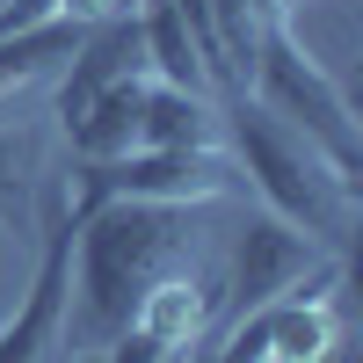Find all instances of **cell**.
Instances as JSON below:
<instances>
[{"label":"cell","mask_w":363,"mask_h":363,"mask_svg":"<svg viewBox=\"0 0 363 363\" xmlns=\"http://www.w3.org/2000/svg\"><path fill=\"white\" fill-rule=\"evenodd\" d=\"M66 306H73V225L58 218L22 313L0 327V363H51V349H66Z\"/></svg>","instance_id":"5"},{"label":"cell","mask_w":363,"mask_h":363,"mask_svg":"<svg viewBox=\"0 0 363 363\" xmlns=\"http://www.w3.org/2000/svg\"><path fill=\"white\" fill-rule=\"evenodd\" d=\"M66 15L95 29V22H116V15H138V0H66Z\"/></svg>","instance_id":"11"},{"label":"cell","mask_w":363,"mask_h":363,"mask_svg":"<svg viewBox=\"0 0 363 363\" xmlns=\"http://www.w3.org/2000/svg\"><path fill=\"white\" fill-rule=\"evenodd\" d=\"M29 160H37V153H29V138L0 124V196H8V189H22V182H29Z\"/></svg>","instance_id":"10"},{"label":"cell","mask_w":363,"mask_h":363,"mask_svg":"<svg viewBox=\"0 0 363 363\" xmlns=\"http://www.w3.org/2000/svg\"><path fill=\"white\" fill-rule=\"evenodd\" d=\"M247 102H262L277 124L306 131L320 153H327V167H335L342 182H356V167H363L356 109H349V95L335 87V73L306 51V37H298L291 22H262V37H255V73H247Z\"/></svg>","instance_id":"3"},{"label":"cell","mask_w":363,"mask_h":363,"mask_svg":"<svg viewBox=\"0 0 363 363\" xmlns=\"http://www.w3.org/2000/svg\"><path fill=\"white\" fill-rule=\"evenodd\" d=\"M233 182L240 174H233V160L218 153V145H138V153H124V160H80L73 182H66V225H80L87 211H102L116 196L189 211V203L225 196Z\"/></svg>","instance_id":"4"},{"label":"cell","mask_w":363,"mask_h":363,"mask_svg":"<svg viewBox=\"0 0 363 363\" xmlns=\"http://www.w3.org/2000/svg\"><path fill=\"white\" fill-rule=\"evenodd\" d=\"M138 109H145V73L102 87L80 116H66L73 160H124V153H138Z\"/></svg>","instance_id":"8"},{"label":"cell","mask_w":363,"mask_h":363,"mask_svg":"<svg viewBox=\"0 0 363 363\" xmlns=\"http://www.w3.org/2000/svg\"><path fill=\"white\" fill-rule=\"evenodd\" d=\"M291 8H298V0H284V15H291ZM284 15H277V22H284Z\"/></svg>","instance_id":"15"},{"label":"cell","mask_w":363,"mask_h":363,"mask_svg":"<svg viewBox=\"0 0 363 363\" xmlns=\"http://www.w3.org/2000/svg\"><path fill=\"white\" fill-rule=\"evenodd\" d=\"M182 363H203V342H196V349H189V356H182Z\"/></svg>","instance_id":"14"},{"label":"cell","mask_w":363,"mask_h":363,"mask_svg":"<svg viewBox=\"0 0 363 363\" xmlns=\"http://www.w3.org/2000/svg\"><path fill=\"white\" fill-rule=\"evenodd\" d=\"M313 269H320V247L262 211V218L240 225V247H233V306L255 313V306H269V298H284L291 284H306Z\"/></svg>","instance_id":"6"},{"label":"cell","mask_w":363,"mask_h":363,"mask_svg":"<svg viewBox=\"0 0 363 363\" xmlns=\"http://www.w3.org/2000/svg\"><path fill=\"white\" fill-rule=\"evenodd\" d=\"M0 8H8V0H0Z\"/></svg>","instance_id":"16"},{"label":"cell","mask_w":363,"mask_h":363,"mask_svg":"<svg viewBox=\"0 0 363 363\" xmlns=\"http://www.w3.org/2000/svg\"><path fill=\"white\" fill-rule=\"evenodd\" d=\"M182 255V211L174 203H131L116 196L102 211H87L73 225V306L66 327L80 335V349H102L131 327L138 298L153 291V277H167Z\"/></svg>","instance_id":"1"},{"label":"cell","mask_w":363,"mask_h":363,"mask_svg":"<svg viewBox=\"0 0 363 363\" xmlns=\"http://www.w3.org/2000/svg\"><path fill=\"white\" fill-rule=\"evenodd\" d=\"M225 116H233V153H240V167H247L255 196L269 203V218H284L291 233H306L313 247L342 255L349 225H356V182H342L306 131L277 124L262 102L233 95Z\"/></svg>","instance_id":"2"},{"label":"cell","mask_w":363,"mask_h":363,"mask_svg":"<svg viewBox=\"0 0 363 363\" xmlns=\"http://www.w3.org/2000/svg\"><path fill=\"white\" fill-rule=\"evenodd\" d=\"M131 327H138V335L153 342L160 356H189V349L203 342V327H211V284L167 269V277H153V291L138 298Z\"/></svg>","instance_id":"7"},{"label":"cell","mask_w":363,"mask_h":363,"mask_svg":"<svg viewBox=\"0 0 363 363\" xmlns=\"http://www.w3.org/2000/svg\"><path fill=\"white\" fill-rule=\"evenodd\" d=\"M138 145H218V102H211V95H189V87L145 80Z\"/></svg>","instance_id":"9"},{"label":"cell","mask_w":363,"mask_h":363,"mask_svg":"<svg viewBox=\"0 0 363 363\" xmlns=\"http://www.w3.org/2000/svg\"><path fill=\"white\" fill-rule=\"evenodd\" d=\"M255 8H262V15H269V22H277V15H284V0H255Z\"/></svg>","instance_id":"12"},{"label":"cell","mask_w":363,"mask_h":363,"mask_svg":"<svg viewBox=\"0 0 363 363\" xmlns=\"http://www.w3.org/2000/svg\"><path fill=\"white\" fill-rule=\"evenodd\" d=\"M73 363H102V349H80V356H73Z\"/></svg>","instance_id":"13"}]
</instances>
